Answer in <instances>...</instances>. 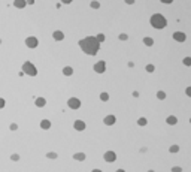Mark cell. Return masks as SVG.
<instances>
[{
  "instance_id": "1",
  "label": "cell",
  "mask_w": 191,
  "mask_h": 172,
  "mask_svg": "<svg viewBox=\"0 0 191 172\" xmlns=\"http://www.w3.org/2000/svg\"><path fill=\"white\" fill-rule=\"evenodd\" d=\"M78 45H79V48L87 56H96L100 49V42L97 40L96 36H87L78 42Z\"/></svg>"
},
{
  "instance_id": "2",
  "label": "cell",
  "mask_w": 191,
  "mask_h": 172,
  "mask_svg": "<svg viewBox=\"0 0 191 172\" xmlns=\"http://www.w3.org/2000/svg\"><path fill=\"white\" fill-rule=\"evenodd\" d=\"M149 23H151V25H152L155 30H163V29H166V25H167L166 16L161 15V14H154V15H151Z\"/></svg>"
},
{
  "instance_id": "3",
  "label": "cell",
  "mask_w": 191,
  "mask_h": 172,
  "mask_svg": "<svg viewBox=\"0 0 191 172\" xmlns=\"http://www.w3.org/2000/svg\"><path fill=\"white\" fill-rule=\"evenodd\" d=\"M23 72L25 75H29V76H36L38 75V69L31 62L27 60V62H24V64H23Z\"/></svg>"
},
{
  "instance_id": "4",
  "label": "cell",
  "mask_w": 191,
  "mask_h": 172,
  "mask_svg": "<svg viewBox=\"0 0 191 172\" xmlns=\"http://www.w3.org/2000/svg\"><path fill=\"white\" fill-rule=\"evenodd\" d=\"M93 69H94L96 73H105L106 72V62L105 60H99V62L93 66Z\"/></svg>"
},
{
  "instance_id": "5",
  "label": "cell",
  "mask_w": 191,
  "mask_h": 172,
  "mask_svg": "<svg viewBox=\"0 0 191 172\" xmlns=\"http://www.w3.org/2000/svg\"><path fill=\"white\" fill-rule=\"evenodd\" d=\"M39 45V39L36 36H29L27 39H25V47L30 48V49H34V48H38Z\"/></svg>"
},
{
  "instance_id": "6",
  "label": "cell",
  "mask_w": 191,
  "mask_h": 172,
  "mask_svg": "<svg viewBox=\"0 0 191 172\" xmlns=\"http://www.w3.org/2000/svg\"><path fill=\"white\" fill-rule=\"evenodd\" d=\"M67 106L70 109H79L81 108V100L78 97H70L67 100Z\"/></svg>"
},
{
  "instance_id": "7",
  "label": "cell",
  "mask_w": 191,
  "mask_h": 172,
  "mask_svg": "<svg viewBox=\"0 0 191 172\" xmlns=\"http://www.w3.org/2000/svg\"><path fill=\"white\" fill-rule=\"evenodd\" d=\"M103 159H105V162H108V163H114L117 160V153L109 150V151H106L105 154H103Z\"/></svg>"
},
{
  "instance_id": "8",
  "label": "cell",
  "mask_w": 191,
  "mask_h": 172,
  "mask_svg": "<svg viewBox=\"0 0 191 172\" xmlns=\"http://www.w3.org/2000/svg\"><path fill=\"white\" fill-rule=\"evenodd\" d=\"M172 38H173V40H176V42H179V44H182V42L187 40V34L184 32H175V33L172 34Z\"/></svg>"
},
{
  "instance_id": "9",
  "label": "cell",
  "mask_w": 191,
  "mask_h": 172,
  "mask_svg": "<svg viewBox=\"0 0 191 172\" xmlns=\"http://www.w3.org/2000/svg\"><path fill=\"white\" fill-rule=\"evenodd\" d=\"M73 127H75V130H78V132H82V130H85L87 124H85V121H84V120H76V121L73 123Z\"/></svg>"
},
{
  "instance_id": "10",
  "label": "cell",
  "mask_w": 191,
  "mask_h": 172,
  "mask_svg": "<svg viewBox=\"0 0 191 172\" xmlns=\"http://www.w3.org/2000/svg\"><path fill=\"white\" fill-rule=\"evenodd\" d=\"M103 123H105L106 126H114L117 123V117L112 115V114H109V115H106L105 118H103Z\"/></svg>"
},
{
  "instance_id": "11",
  "label": "cell",
  "mask_w": 191,
  "mask_h": 172,
  "mask_svg": "<svg viewBox=\"0 0 191 172\" xmlns=\"http://www.w3.org/2000/svg\"><path fill=\"white\" fill-rule=\"evenodd\" d=\"M53 39H54L55 42H61V40H64V33H63L61 30H55V32L53 33Z\"/></svg>"
},
{
  "instance_id": "12",
  "label": "cell",
  "mask_w": 191,
  "mask_h": 172,
  "mask_svg": "<svg viewBox=\"0 0 191 172\" xmlns=\"http://www.w3.org/2000/svg\"><path fill=\"white\" fill-rule=\"evenodd\" d=\"M16 9H24L25 6H27V0H14V3H12Z\"/></svg>"
},
{
  "instance_id": "13",
  "label": "cell",
  "mask_w": 191,
  "mask_h": 172,
  "mask_svg": "<svg viewBox=\"0 0 191 172\" xmlns=\"http://www.w3.org/2000/svg\"><path fill=\"white\" fill-rule=\"evenodd\" d=\"M34 105H36L38 108H43V106H45L46 105V99L45 97H36V99H34Z\"/></svg>"
},
{
  "instance_id": "14",
  "label": "cell",
  "mask_w": 191,
  "mask_h": 172,
  "mask_svg": "<svg viewBox=\"0 0 191 172\" xmlns=\"http://www.w3.org/2000/svg\"><path fill=\"white\" fill-rule=\"evenodd\" d=\"M166 123H167L169 126H176V124H178V117H176V115H169V117L166 118Z\"/></svg>"
},
{
  "instance_id": "15",
  "label": "cell",
  "mask_w": 191,
  "mask_h": 172,
  "mask_svg": "<svg viewBox=\"0 0 191 172\" xmlns=\"http://www.w3.org/2000/svg\"><path fill=\"white\" fill-rule=\"evenodd\" d=\"M40 129H43V130H49V129H51V121H49V120H42V121H40Z\"/></svg>"
},
{
  "instance_id": "16",
  "label": "cell",
  "mask_w": 191,
  "mask_h": 172,
  "mask_svg": "<svg viewBox=\"0 0 191 172\" xmlns=\"http://www.w3.org/2000/svg\"><path fill=\"white\" fill-rule=\"evenodd\" d=\"M87 159L85 153H75L73 154V160H78V162H84Z\"/></svg>"
},
{
  "instance_id": "17",
  "label": "cell",
  "mask_w": 191,
  "mask_h": 172,
  "mask_svg": "<svg viewBox=\"0 0 191 172\" xmlns=\"http://www.w3.org/2000/svg\"><path fill=\"white\" fill-rule=\"evenodd\" d=\"M179 150H181V148H179L178 144H172L170 147H169V153H170V154H178Z\"/></svg>"
},
{
  "instance_id": "18",
  "label": "cell",
  "mask_w": 191,
  "mask_h": 172,
  "mask_svg": "<svg viewBox=\"0 0 191 172\" xmlns=\"http://www.w3.org/2000/svg\"><path fill=\"white\" fill-rule=\"evenodd\" d=\"M63 75H66V76H72V75H73V67H70V66H64V67H63Z\"/></svg>"
},
{
  "instance_id": "19",
  "label": "cell",
  "mask_w": 191,
  "mask_h": 172,
  "mask_svg": "<svg viewBox=\"0 0 191 172\" xmlns=\"http://www.w3.org/2000/svg\"><path fill=\"white\" fill-rule=\"evenodd\" d=\"M143 45L152 47V45H154V39H152L151 36H145V38H143Z\"/></svg>"
},
{
  "instance_id": "20",
  "label": "cell",
  "mask_w": 191,
  "mask_h": 172,
  "mask_svg": "<svg viewBox=\"0 0 191 172\" xmlns=\"http://www.w3.org/2000/svg\"><path fill=\"white\" fill-rule=\"evenodd\" d=\"M146 124H148V120H146L145 117H141V118H137V126H141V127H145Z\"/></svg>"
},
{
  "instance_id": "21",
  "label": "cell",
  "mask_w": 191,
  "mask_h": 172,
  "mask_svg": "<svg viewBox=\"0 0 191 172\" xmlns=\"http://www.w3.org/2000/svg\"><path fill=\"white\" fill-rule=\"evenodd\" d=\"M57 157H58V154L55 151H48L46 153V159H49V160H55Z\"/></svg>"
},
{
  "instance_id": "22",
  "label": "cell",
  "mask_w": 191,
  "mask_h": 172,
  "mask_svg": "<svg viewBox=\"0 0 191 172\" xmlns=\"http://www.w3.org/2000/svg\"><path fill=\"white\" fill-rule=\"evenodd\" d=\"M166 97H167L166 91H163V90H158V91H157V99H158V100H164Z\"/></svg>"
},
{
  "instance_id": "23",
  "label": "cell",
  "mask_w": 191,
  "mask_h": 172,
  "mask_svg": "<svg viewBox=\"0 0 191 172\" xmlns=\"http://www.w3.org/2000/svg\"><path fill=\"white\" fill-rule=\"evenodd\" d=\"M100 100H102V102H108V100H109V93H106V91L100 93Z\"/></svg>"
},
{
  "instance_id": "24",
  "label": "cell",
  "mask_w": 191,
  "mask_h": 172,
  "mask_svg": "<svg viewBox=\"0 0 191 172\" xmlns=\"http://www.w3.org/2000/svg\"><path fill=\"white\" fill-rule=\"evenodd\" d=\"M145 71L148 72V73H152V72L155 71V66H154L152 63H149V64H146V66H145Z\"/></svg>"
},
{
  "instance_id": "25",
  "label": "cell",
  "mask_w": 191,
  "mask_h": 172,
  "mask_svg": "<svg viewBox=\"0 0 191 172\" xmlns=\"http://www.w3.org/2000/svg\"><path fill=\"white\" fill-rule=\"evenodd\" d=\"M90 6H91V9H99V8H100V2H97V0H91Z\"/></svg>"
},
{
  "instance_id": "26",
  "label": "cell",
  "mask_w": 191,
  "mask_h": 172,
  "mask_svg": "<svg viewBox=\"0 0 191 172\" xmlns=\"http://www.w3.org/2000/svg\"><path fill=\"white\" fill-rule=\"evenodd\" d=\"M182 64H185L187 67H190L191 66V57H184L182 58Z\"/></svg>"
},
{
  "instance_id": "27",
  "label": "cell",
  "mask_w": 191,
  "mask_h": 172,
  "mask_svg": "<svg viewBox=\"0 0 191 172\" xmlns=\"http://www.w3.org/2000/svg\"><path fill=\"white\" fill-rule=\"evenodd\" d=\"M118 39L123 40V42H126V40H128V34L127 33H119L118 34Z\"/></svg>"
},
{
  "instance_id": "28",
  "label": "cell",
  "mask_w": 191,
  "mask_h": 172,
  "mask_svg": "<svg viewBox=\"0 0 191 172\" xmlns=\"http://www.w3.org/2000/svg\"><path fill=\"white\" fill-rule=\"evenodd\" d=\"M96 38H97V40L100 42V44H103V42H105V39H106V36H105V34H103V33H99V34H97V36H96Z\"/></svg>"
},
{
  "instance_id": "29",
  "label": "cell",
  "mask_w": 191,
  "mask_h": 172,
  "mask_svg": "<svg viewBox=\"0 0 191 172\" xmlns=\"http://www.w3.org/2000/svg\"><path fill=\"white\" fill-rule=\"evenodd\" d=\"M9 130H11V132L18 130V124H16V123H11V124H9Z\"/></svg>"
},
{
  "instance_id": "30",
  "label": "cell",
  "mask_w": 191,
  "mask_h": 172,
  "mask_svg": "<svg viewBox=\"0 0 191 172\" xmlns=\"http://www.w3.org/2000/svg\"><path fill=\"white\" fill-rule=\"evenodd\" d=\"M11 160H12V162H18V160H20V154H16V153L11 154Z\"/></svg>"
},
{
  "instance_id": "31",
  "label": "cell",
  "mask_w": 191,
  "mask_h": 172,
  "mask_svg": "<svg viewBox=\"0 0 191 172\" xmlns=\"http://www.w3.org/2000/svg\"><path fill=\"white\" fill-rule=\"evenodd\" d=\"M172 172H182V168L181 166H173L172 168Z\"/></svg>"
},
{
  "instance_id": "32",
  "label": "cell",
  "mask_w": 191,
  "mask_h": 172,
  "mask_svg": "<svg viewBox=\"0 0 191 172\" xmlns=\"http://www.w3.org/2000/svg\"><path fill=\"white\" fill-rule=\"evenodd\" d=\"M5 105H6L5 99H3V97H0V109H3V108H5Z\"/></svg>"
},
{
  "instance_id": "33",
  "label": "cell",
  "mask_w": 191,
  "mask_h": 172,
  "mask_svg": "<svg viewBox=\"0 0 191 172\" xmlns=\"http://www.w3.org/2000/svg\"><path fill=\"white\" fill-rule=\"evenodd\" d=\"M185 94H187L188 97H191V85H190V87H187V88H185Z\"/></svg>"
},
{
  "instance_id": "34",
  "label": "cell",
  "mask_w": 191,
  "mask_h": 172,
  "mask_svg": "<svg viewBox=\"0 0 191 172\" xmlns=\"http://www.w3.org/2000/svg\"><path fill=\"white\" fill-rule=\"evenodd\" d=\"M160 2L164 5H170V3H173V0H160Z\"/></svg>"
},
{
  "instance_id": "35",
  "label": "cell",
  "mask_w": 191,
  "mask_h": 172,
  "mask_svg": "<svg viewBox=\"0 0 191 172\" xmlns=\"http://www.w3.org/2000/svg\"><path fill=\"white\" fill-rule=\"evenodd\" d=\"M126 5H134V0H124Z\"/></svg>"
},
{
  "instance_id": "36",
  "label": "cell",
  "mask_w": 191,
  "mask_h": 172,
  "mask_svg": "<svg viewBox=\"0 0 191 172\" xmlns=\"http://www.w3.org/2000/svg\"><path fill=\"white\" fill-rule=\"evenodd\" d=\"M60 2H61V3H72L73 0H60Z\"/></svg>"
},
{
  "instance_id": "37",
  "label": "cell",
  "mask_w": 191,
  "mask_h": 172,
  "mask_svg": "<svg viewBox=\"0 0 191 172\" xmlns=\"http://www.w3.org/2000/svg\"><path fill=\"white\" fill-rule=\"evenodd\" d=\"M127 66H128V67H134V63H133V62H128Z\"/></svg>"
},
{
  "instance_id": "38",
  "label": "cell",
  "mask_w": 191,
  "mask_h": 172,
  "mask_svg": "<svg viewBox=\"0 0 191 172\" xmlns=\"http://www.w3.org/2000/svg\"><path fill=\"white\" fill-rule=\"evenodd\" d=\"M132 94H133V97H139V91H133Z\"/></svg>"
},
{
  "instance_id": "39",
  "label": "cell",
  "mask_w": 191,
  "mask_h": 172,
  "mask_svg": "<svg viewBox=\"0 0 191 172\" xmlns=\"http://www.w3.org/2000/svg\"><path fill=\"white\" fill-rule=\"evenodd\" d=\"M27 5H34V0H27Z\"/></svg>"
},
{
  "instance_id": "40",
  "label": "cell",
  "mask_w": 191,
  "mask_h": 172,
  "mask_svg": "<svg viewBox=\"0 0 191 172\" xmlns=\"http://www.w3.org/2000/svg\"><path fill=\"white\" fill-rule=\"evenodd\" d=\"M141 153H146V147H142L141 148Z\"/></svg>"
},
{
  "instance_id": "41",
  "label": "cell",
  "mask_w": 191,
  "mask_h": 172,
  "mask_svg": "<svg viewBox=\"0 0 191 172\" xmlns=\"http://www.w3.org/2000/svg\"><path fill=\"white\" fill-rule=\"evenodd\" d=\"M91 172H102V171H100V169H93Z\"/></svg>"
},
{
  "instance_id": "42",
  "label": "cell",
  "mask_w": 191,
  "mask_h": 172,
  "mask_svg": "<svg viewBox=\"0 0 191 172\" xmlns=\"http://www.w3.org/2000/svg\"><path fill=\"white\" fill-rule=\"evenodd\" d=\"M115 172H126V171H124V169H117Z\"/></svg>"
},
{
  "instance_id": "43",
  "label": "cell",
  "mask_w": 191,
  "mask_h": 172,
  "mask_svg": "<svg viewBox=\"0 0 191 172\" xmlns=\"http://www.w3.org/2000/svg\"><path fill=\"white\" fill-rule=\"evenodd\" d=\"M148 172H155V171H152V169H149V171H148Z\"/></svg>"
},
{
  "instance_id": "44",
  "label": "cell",
  "mask_w": 191,
  "mask_h": 172,
  "mask_svg": "<svg viewBox=\"0 0 191 172\" xmlns=\"http://www.w3.org/2000/svg\"><path fill=\"white\" fill-rule=\"evenodd\" d=\"M0 45H2V39H0Z\"/></svg>"
},
{
  "instance_id": "45",
  "label": "cell",
  "mask_w": 191,
  "mask_h": 172,
  "mask_svg": "<svg viewBox=\"0 0 191 172\" xmlns=\"http://www.w3.org/2000/svg\"><path fill=\"white\" fill-rule=\"evenodd\" d=\"M190 123H191V117H190Z\"/></svg>"
}]
</instances>
